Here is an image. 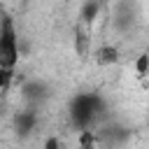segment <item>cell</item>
Here are the masks:
<instances>
[{
  "mask_svg": "<svg viewBox=\"0 0 149 149\" xmlns=\"http://www.w3.org/2000/svg\"><path fill=\"white\" fill-rule=\"evenodd\" d=\"M19 61V40H16V30L12 26L9 19L2 21L0 26V68L12 70Z\"/></svg>",
  "mask_w": 149,
  "mask_h": 149,
  "instance_id": "cell-1",
  "label": "cell"
},
{
  "mask_svg": "<svg viewBox=\"0 0 149 149\" xmlns=\"http://www.w3.org/2000/svg\"><path fill=\"white\" fill-rule=\"evenodd\" d=\"M100 112V100L93 95V93H81L74 98L72 102V121L79 126V128H86L93 123V119L98 116Z\"/></svg>",
  "mask_w": 149,
  "mask_h": 149,
  "instance_id": "cell-2",
  "label": "cell"
},
{
  "mask_svg": "<svg viewBox=\"0 0 149 149\" xmlns=\"http://www.w3.org/2000/svg\"><path fill=\"white\" fill-rule=\"evenodd\" d=\"M35 114L33 112H19L16 114V119H14V123H16V133H21V135H28L33 128H35Z\"/></svg>",
  "mask_w": 149,
  "mask_h": 149,
  "instance_id": "cell-3",
  "label": "cell"
},
{
  "mask_svg": "<svg viewBox=\"0 0 149 149\" xmlns=\"http://www.w3.org/2000/svg\"><path fill=\"white\" fill-rule=\"evenodd\" d=\"M114 61H116V49L105 47L98 51V63H114Z\"/></svg>",
  "mask_w": 149,
  "mask_h": 149,
  "instance_id": "cell-4",
  "label": "cell"
},
{
  "mask_svg": "<svg viewBox=\"0 0 149 149\" xmlns=\"http://www.w3.org/2000/svg\"><path fill=\"white\" fill-rule=\"evenodd\" d=\"M95 14H98V5H95V2H88V5H84V9H81V16H84L86 21L95 19Z\"/></svg>",
  "mask_w": 149,
  "mask_h": 149,
  "instance_id": "cell-5",
  "label": "cell"
},
{
  "mask_svg": "<svg viewBox=\"0 0 149 149\" xmlns=\"http://www.w3.org/2000/svg\"><path fill=\"white\" fill-rule=\"evenodd\" d=\"M42 84H28L26 88H23V93L28 95V98H37V95H42Z\"/></svg>",
  "mask_w": 149,
  "mask_h": 149,
  "instance_id": "cell-6",
  "label": "cell"
},
{
  "mask_svg": "<svg viewBox=\"0 0 149 149\" xmlns=\"http://www.w3.org/2000/svg\"><path fill=\"white\" fill-rule=\"evenodd\" d=\"M147 70H149V56L144 54V56L137 58V72L140 74H147Z\"/></svg>",
  "mask_w": 149,
  "mask_h": 149,
  "instance_id": "cell-7",
  "label": "cell"
},
{
  "mask_svg": "<svg viewBox=\"0 0 149 149\" xmlns=\"http://www.w3.org/2000/svg\"><path fill=\"white\" fill-rule=\"evenodd\" d=\"M9 79H12V70H5V68H0V91L9 84Z\"/></svg>",
  "mask_w": 149,
  "mask_h": 149,
  "instance_id": "cell-8",
  "label": "cell"
},
{
  "mask_svg": "<svg viewBox=\"0 0 149 149\" xmlns=\"http://www.w3.org/2000/svg\"><path fill=\"white\" fill-rule=\"evenodd\" d=\"M47 149H58V140H56V137L47 140Z\"/></svg>",
  "mask_w": 149,
  "mask_h": 149,
  "instance_id": "cell-9",
  "label": "cell"
}]
</instances>
